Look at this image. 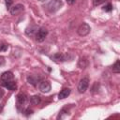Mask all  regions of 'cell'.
<instances>
[{
	"instance_id": "23",
	"label": "cell",
	"mask_w": 120,
	"mask_h": 120,
	"mask_svg": "<svg viewBox=\"0 0 120 120\" xmlns=\"http://www.w3.org/2000/svg\"><path fill=\"white\" fill-rule=\"evenodd\" d=\"M66 2H67L68 5H73V4H75L76 0H66Z\"/></svg>"
},
{
	"instance_id": "24",
	"label": "cell",
	"mask_w": 120,
	"mask_h": 120,
	"mask_svg": "<svg viewBox=\"0 0 120 120\" xmlns=\"http://www.w3.org/2000/svg\"><path fill=\"white\" fill-rule=\"evenodd\" d=\"M3 96H4V91H3V90L0 88V98H1Z\"/></svg>"
},
{
	"instance_id": "6",
	"label": "cell",
	"mask_w": 120,
	"mask_h": 120,
	"mask_svg": "<svg viewBox=\"0 0 120 120\" xmlns=\"http://www.w3.org/2000/svg\"><path fill=\"white\" fill-rule=\"evenodd\" d=\"M26 101H27V96L24 93L18 94L17 95V98H16V104H17L18 110H20L21 108H22L25 105Z\"/></svg>"
},
{
	"instance_id": "22",
	"label": "cell",
	"mask_w": 120,
	"mask_h": 120,
	"mask_svg": "<svg viewBox=\"0 0 120 120\" xmlns=\"http://www.w3.org/2000/svg\"><path fill=\"white\" fill-rule=\"evenodd\" d=\"M5 58L3 57V56H0V66H3V65H5Z\"/></svg>"
},
{
	"instance_id": "12",
	"label": "cell",
	"mask_w": 120,
	"mask_h": 120,
	"mask_svg": "<svg viewBox=\"0 0 120 120\" xmlns=\"http://www.w3.org/2000/svg\"><path fill=\"white\" fill-rule=\"evenodd\" d=\"M70 92H71V90L69 89V88H63L60 92H59V94H58V98L59 99H64V98H68V96H69V94H70Z\"/></svg>"
},
{
	"instance_id": "9",
	"label": "cell",
	"mask_w": 120,
	"mask_h": 120,
	"mask_svg": "<svg viewBox=\"0 0 120 120\" xmlns=\"http://www.w3.org/2000/svg\"><path fill=\"white\" fill-rule=\"evenodd\" d=\"M2 85L4 87H6L7 89L10 90V91H14L16 90L17 88V84H16V82L14 80L12 81H8V82H2Z\"/></svg>"
},
{
	"instance_id": "10",
	"label": "cell",
	"mask_w": 120,
	"mask_h": 120,
	"mask_svg": "<svg viewBox=\"0 0 120 120\" xmlns=\"http://www.w3.org/2000/svg\"><path fill=\"white\" fill-rule=\"evenodd\" d=\"M0 79H1V82L12 81V80H14V75H13V73L11 71H5L0 76Z\"/></svg>"
},
{
	"instance_id": "5",
	"label": "cell",
	"mask_w": 120,
	"mask_h": 120,
	"mask_svg": "<svg viewBox=\"0 0 120 120\" xmlns=\"http://www.w3.org/2000/svg\"><path fill=\"white\" fill-rule=\"evenodd\" d=\"M90 30H91L90 25H89L88 23H86V22H82V23L78 27V29H77V33H78L79 36H81V37H84V36H86V35L89 34Z\"/></svg>"
},
{
	"instance_id": "16",
	"label": "cell",
	"mask_w": 120,
	"mask_h": 120,
	"mask_svg": "<svg viewBox=\"0 0 120 120\" xmlns=\"http://www.w3.org/2000/svg\"><path fill=\"white\" fill-rule=\"evenodd\" d=\"M112 70L113 73H116V74H118L120 72V61L119 60H116L115 63L112 65Z\"/></svg>"
},
{
	"instance_id": "7",
	"label": "cell",
	"mask_w": 120,
	"mask_h": 120,
	"mask_svg": "<svg viewBox=\"0 0 120 120\" xmlns=\"http://www.w3.org/2000/svg\"><path fill=\"white\" fill-rule=\"evenodd\" d=\"M38 89L42 92V93H48L51 91L52 89V85L50 83L49 81H46V80H42L38 82Z\"/></svg>"
},
{
	"instance_id": "1",
	"label": "cell",
	"mask_w": 120,
	"mask_h": 120,
	"mask_svg": "<svg viewBox=\"0 0 120 120\" xmlns=\"http://www.w3.org/2000/svg\"><path fill=\"white\" fill-rule=\"evenodd\" d=\"M62 5H63V3L61 0H51L46 5V9L51 13H54L61 8Z\"/></svg>"
},
{
	"instance_id": "13",
	"label": "cell",
	"mask_w": 120,
	"mask_h": 120,
	"mask_svg": "<svg viewBox=\"0 0 120 120\" xmlns=\"http://www.w3.org/2000/svg\"><path fill=\"white\" fill-rule=\"evenodd\" d=\"M88 66V61L85 57H81L78 61V67L80 68H85Z\"/></svg>"
},
{
	"instance_id": "3",
	"label": "cell",
	"mask_w": 120,
	"mask_h": 120,
	"mask_svg": "<svg viewBox=\"0 0 120 120\" xmlns=\"http://www.w3.org/2000/svg\"><path fill=\"white\" fill-rule=\"evenodd\" d=\"M48 35V30L45 27H40L36 33V40L38 42H43Z\"/></svg>"
},
{
	"instance_id": "15",
	"label": "cell",
	"mask_w": 120,
	"mask_h": 120,
	"mask_svg": "<svg viewBox=\"0 0 120 120\" xmlns=\"http://www.w3.org/2000/svg\"><path fill=\"white\" fill-rule=\"evenodd\" d=\"M30 102H31V104H33V105H38V104L41 102V98H40L39 96L35 95V96H32V97H31Z\"/></svg>"
},
{
	"instance_id": "25",
	"label": "cell",
	"mask_w": 120,
	"mask_h": 120,
	"mask_svg": "<svg viewBox=\"0 0 120 120\" xmlns=\"http://www.w3.org/2000/svg\"><path fill=\"white\" fill-rule=\"evenodd\" d=\"M39 1H45V0H39Z\"/></svg>"
},
{
	"instance_id": "18",
	"label": "cell",
	"mask_w": 120,
	"mask_h": 120,
	"mask_svg": "<svg viewBox=\"0 0 120 120\" xmlns=\"http://www.w3.org/2000/svg\"><path fill=\"white\" fill-rule=\"evenodd\" d=\"M108 0H93V5L94 6H99L105 2H107Z\"/></svg>"
},
{
	"instance_id": "17",
	"label": "cell",
	"mask_w": 120,
	"mask_h": 120,
	"mask_svg": "<svg viewBox=\"0 0 120 120\" xmlns=\"http://www.w3.org/2000/svg\"><path fill=\"white\" fill-rule=\"evenodd\" d=\"M102 9H103L104 11H106V12H111V11L112 10V5L111 3H109V4L105 5Z\"/></svg>"
},
{
	"instance_id": "19",
	"label": "cell",
	"mask_w": 120,
	"mask_h": 120,
	"mask_svg": "<svg viewBox=\"0 0 120 120\" xmlns=\"http://www.w3.org/2000/svg\"><path fill=\"white\" fill-rule=\"evenodd\" d=\"M8 49V44H2L0 45V52H5Z\"/></svg>"
},
{
	"instance_id": "11",
	"label": "cell",
	"mask_w": 120,
	"mask_h": 120,
	"mask_svg": "<svg viewBox=\"0 0 120 120\" xmlns=\"http://www.w3.org/2000/svg\"><path fill=\"white\" fill-rule=\"evenodd\" d=\"M40 81H41V80H40V77H38V76H37V75H30V76L27 77V82H28L30 84L34 85V86H36Z\"/></svg>"
},
{
	"instance_id": "14",
	"label": "cell",
	"mask_w": 120,
	"mask_h": 120,
	"mask_svg": "<svg viewBox=\"0 0 120 120\" xmlns=\"http://www.w3.org/2000/svg\"><path fill=\"white\" fill-rule=\"evenodd\" d=\"M38 31V27L37 26H30V27H27L25 29V34L29 37H32L35 33H37Z\"/></svg>"
},
{
	"instance_id": "21",
	"label": "cell",
	"mask_w": 120,
	"mask_h": 120,
	"mask_svg": "<svg viewBox=\"0 0 120 120\" xmlns=\"http://www.w3.org/2000/svg\"><path fill=\"white\" fill-rule=\"evenodd\" d=\"M23 112L25 113V115H27V116H28V115H30V114H32V113H33V111H32L30 108H27V109H25V110L23 111Z\"/></svg>"
},
{
	"instance_id": "20",
	"label": "cell",
	"mask_w": 120,
	"mask_h": 120,
	"mask_svg": "<svg viewBox=\"0 0 120 120\" xmlns=\"http://www.w3.org/2000/svg\"><path fill=\"white\" fill-rule=\"evenodd\" d=\"M5 3H6V6H7V8L9 9L12 3H13V0H5Z\"/></svg>"
},
{
	"instance_id": "2",
	"label": "cell",
	"mask_w": 120,
	"mask_h": 120,
	"mask_svg": "<svg viewBox=\"0 0 120 120\" xmlns=\"http://www.w3.org/2000/svg\"><path fill=\"white\" fill-rule=\"evenodd\" d=\"M51 58L53 59L55 62H65V61H68V60H71L73 58V56L70 55L69 53H60V52H57V53L52 55Z\"/></svg>"
},
{
	"instance_id": "4",
	"label": "cell",
	"mask_w": 120,
	"mask_h": 120,
	"mask_svg": "<svg viewBox=\"0 0 120 120\" xmlns=\"http://www.w3.org/2000/svg\"><path fill=\"white\" fill-rule=\"evenodd\" d=\"M88 86H89V79L87 77H84V78L80 80L77 89H78L79 93H84L87 90Z\"/></svg>"
},
{
	"instance_id": "8",
	"label": "cell",
	"mask_w": 120,
	"mask_h": 120,
	"mask_svg": "<svg viewBox=\"0 0 120 120\" xmlns=\"http://www.w3.org/2000/svg\"><path fill=\"white\" fill-rule=\"evenodd\" d=\"M23 9H24L23 5H22V4H16L15 6L10 7V8L8 10H9V12L12 15H18V14L22 13L23 11Z\"/></svg>"
}]
</instances>
